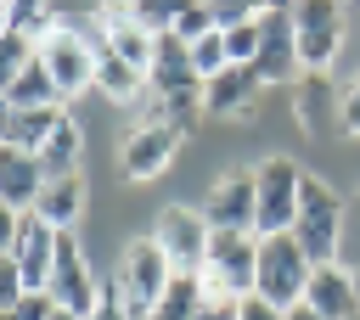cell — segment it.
I'll return each instance as SVG.
<instances>
[{
	"instance_id": "cell-1",
	"label": "cell",
	"mask_w": 360,
	"mask_h": 320,
	"mask_svg": "<svg viewBox=\"0 0 360 320\" xmlns=\"http://www.w3.org/2000/svg\"><path fill=\"white\" fill-rule=\"evenodd\" d=\"M112 286H118L124 309H129L135 320H146V314L163 303V292L174 286V269H169V258H163V247H158L152 236H135V241L118 253Z\"/></svg>"
},
{
	"instance_id": "cell-7",
	"label": "cell",
	"mask_w": 360,
	"mask_h": 320,
	"mask_svg": "<svg viewBox=\"0 0 360 320\" xmlns=\"http://www.w3.org/2000/svg\"><path fill=\"white\" fill-rule=\"evenodd\" d=\"M45 292H51V303H56L62 314H73V320H90V314H96V303H101V281L90 275L84 247H79V236H73V230L56 241V264H51Z\"/></svg>"
},
{
	"instance_id": "cell-10",
	"label": "cell",
	"mask_w": 360,
	"mask_h": 320,
	"mask_svg": "<svg viewBox=\"0 0 360 320\" xmlns=\"http://www.w3.org/2000/svg\"><path fill=\"white\" fill-rule=\"evenodd\" d=\"M180 129H169V124H146V118H135L129 124V135L118 140V174L124 180H158L174 157H180Z\"/></svg>"
},
{
	"instance_id": "cell-26",
	"label": "cell",
	"mask_w": 360,
	"mask_h": 320,
	"mask_svg": "<svg viewBox=\"0 0 360 320\" xmlns=\"http://www.w3.org/2000/svg\"><path fill=\"white\" fill-rule=\"evenodd\" d=\"M264 6H242V0H231V6H214V22H219V34H231V28H242V22H253Z\"/></svg>"
},
{
	"instance_id": "cell-3",
	"label": "cell",
	"mask_w": 360,
	"mask_h": 320,
	"mask_svg": "<svg viewBox=\"0 0 360 320\" xmlns=\"http://www.w3.org/2000/svg\"><path fill=\"white\" fill-rule=\"evenodd\" d=\"M253 180H259V241L264 236H292L298 202H304V168L287 152H270L253 168Z\"/></svg>"
},
{
	"instance_id": "cell-8",
	"label": "cell",
	"mask_w": 360,
	"mask_h": 320,
	"mask_svg": "<svg viewBox=\"0 0 360 320\" xmlns=\"http://www.w3.org/2000/svg\"><path fill=\"white\" fill-rule=\"evenodd\" d=\"M292 34H298V67L304 73H332V62L343 51V6H332V0L292 6Z\"/></svg>"
},
{
	"instance_id": "cell-6",
	"label": "cell",
	"mask_w": 360,
	"mask_h": 320,
	"mask_svg": "<svg viewBox=\"0 0 360 320\" xmlns=\"http://www.w3.org/2000/svg\"><path fill=\"white\" fill-rule=\"evenodd\" d=\"M56 241H62V230H51L39 213H6V225H0V253L22 269L28 292H45L51 264H56Z\"/></svg>"
},
{
	"instance_id": "cell-23",
	"label": "cell",
	"mask_w": 360,
	"mask_h": 320,
	"mask_svg": "<svg viewBox=\"0 0 360 320\" xmlns=\"http://www.w3.org/2000/svg\"><path fill=\"white\" fill-rule=\"evenodd\" d=\"M197 309H202V275H174V286L146 320H197Z\"/></svg>"
},
{
	"instance_id": "cell-18",
	"label": "cell",
	"mask_w": 360,
	"mask_h": 320,
	"mask_svg": "<svg viewBox=\"0 0 360 320\" xmlns=\"http://www.w3.org/2000/svg\"><path fill=\"white\" fill-rule=\"evenodd\" d=\"M0 107L6 112H34V107H62V90H56V79H51V67H45V56H34L6 90H0Z\"/></svg>"
},
{
	"instance_id": "cell-12",
	"label": "cell",
	"mask_w": 360,
	"mask_h": 320,
	"mask_svg": "<svg viewBox=\"0 0 360 320\" xmlns=\"http://www.w3.org/2000/svg\"><path fill=\"white\" fill-rule=\"evenodd\" d=\"M259 34H264V45H259V62H253V73L264 79V90H270V84H298V79H304V67H298L292 6H264V17H259Z\"/></svg>"
},
{
	"instance_id": "cell-17",
	"label": "cell",
	"mask_w": 360,
	"mask_h": 320,
	"mask_svg": "<svg viewBox=\"0 0 360 320\" xmlns=\"http://www.w3.org/2000/svg\"><path fill=\"white\" fill-rule=\"evenodd\" d=\"M68 124V112L62 107H34V112H6L0 118V146H11V152H45V140L56 135Z\"/></svg>"
},
{
	"instance_id": "cell-29",
	"label": "cell",
	"mask_w": 360,
	"mask_h": 320,
	"mask_svg": "<svg viewBox=\"0 0 360 320\" xmlns=\"http://www.w3.org/2000/svg\"><path fill=\"white\" fill-rule=\"evenodd\" d=\"M90 320H135V314L124 309V298H118V286L107 281V286H101V303H96V314H90Z\"/></svg>"
},
{
	"instance_id": "cell-2",
	"label": "cell",
	"mask_w": 360,
	"mask_h": 320,
	"mask_svg": "<svg viewBox=\"0 0 360 320\" xmlns=\"http://www.w3.org/2000/svg\"><path fill=\"white\" fill-rule=\"evenodd\" d=\"M292 241L309 253L315 269L321 264H338V247H343V202H338V191L321 174H304V202H298Z\"/></svg>"
},
{
	"instance_id": "cell-27",
	"label": "cell",
	"mask_w": 360,
	"mask_h": 320,
	"mask_svg": "<svg viewBox=\"0 0 360 320\" xmlns=\"http://www.w3.org/2000/svg\"><path fill=\"white\" fill-rule=\"evenodd\" d=\"M197 320H242V298H208V292H202Z\"/></svg>"
},
{
	"instance_id": "cell-32",
	"label": "cell",
	"mask_w": 360,
	"mask_h": 320,
	"mask_svg": "<svg viewBox=\"0 0 360 320\" xmlns=\"http://www.w3.org/2000/svg\"><path fill=\"white\" fill-rule=\"evenodd\" d=\"M56 320H73V314H62V309H56Z\"/></svg>"
},
{
	"instance_id": "cell-20",
	"label": "cell",
	"mask_w": 360,
	"mask_h": 320,
	"mask_svg": "<svg viewBox=\"0 0 360 320\" xmlns=\"http://www.w3.org/2000/svg\"><path fill=\"white\" fill-rule=\"evenodd\" d=\"M332 107H343V95H332V73H304L292 84V118H298L304 135H315Z\"/></svg>"
},
{
	"instance_id": "cell-31",
	"label": "cell",
	"mask_w": 360,
	"mask_h": 320,
	"mask_svg": "<svg viewBox=\"0 0 360 320\" xmlns=\"http://www.w3.org/2000/svg\"><path fill=\"white\" fill-rule=\"evenodd\" d=\"M287 320H321V314H315L309 303H292V309H287Z\"/></svg>"
},
{
	"instance_id": "cell-14",
	"label": "cell",
	"mask_w": 360,
	"mask_h": 320,
	"mask_svg": "<svg viewBox=\"0 0 360 320\" xmlns=\"http://www.w3.org/2000/svg\"><path fill=\"white\" fill-rule=\"evenodd\" d=\"M39 191H45V163L34 152L0 146V202H6V213H34Z\"/></svg>"
},
{
	"instance_id": "cell-24",
	"label": "cell",
	"mask_w": 360,
	"mask_h": 320,
	"mask_svg": "<svg viewBox=\"0 0 360 320\" xmlns=\"http://www.w3.org/2000/svg\"><path fill=\"white\" fill-rule=\"evenodd\" d=\"M174 34H180L186 45H197V39L219 34V22H214V6H174Z\"/></svg>"
},
{
	"instance_id": "cell-9",
	"label": "cell",
	"mask_w": 360,
	"mask_h": 320,
	"mask_svg": "<svg viewBox=\"0 0 360 320\" xmlns=\"http://www.w3.org/2000/svg\"><path fill=\"white\" fill-rule=\"evenodd\" d=\"M202 219L214 230H236V236H259V180L253 168H231L208 185L202 196Z\"/></svg>"
},
{
	"instance_id": "cell-30",
	"label": "cell",
	"mask_w": 360,
	"mask_h": 320,
	"mask_svg": "<svg viewBox=\"0 0 360 320\" xmlns=\"http://www.w3.org/2000/svg\"><path fill=\"white\" fill-rule=\"evenodd\" d=\"M242 320H287V309H276L264 298H242Z\"/></svg>"
},
{
	"instance_id": "cell-28",
	"label": "cell",
	"mask_w": 360,
	"mask_h": 320,
	"mask_svg": "<svg viewBox=\"0 0 360 320\" xmlns=\"http://www.w3.org/2000/svg\"><path fill=\"white\" fill-rule=\"evenodd\" d=\"M338 129H343V135H360V79L343 90V107H338Z\"/></svg>"
},
{
	"instance_id": "cell-25",
	"label": "cell",
	"mask_w": 360,
	"mask_h": 320,
	"mask_svg": "<svg viewBox=\"0 0 360 320\" xmlns=\"http://www.w3.org/2000/svg\"><path fill=\"white\" fill-rule=\"evenodd\" d=\"M259 17H264V11H259ZM259 17L225 34V51H231V67H253V62H259V45H264V34H259Z\"/></svg>"
},
{
	"instance_id": "cell-16",
	"label": "cell",
	"mask_w": 360,
	"mask_h": 320,
	"mask_svg": "<svg viewBox=\"0 0 360 320\" xmlns=\"http://www.w3.org/2000/svg\"><path fill=\"white\" fill-rule=\"evenodd\" d=\"M259 95H264V79H259L253 67H225L219 79L202 84L208 118H248V112L259 107Z\"/></svg>"
},
{
	"instance_id": "cell-22",
	"label": "cell",
	"mask_w": 360,
	"mask_h": 320,
	"mask_svg": "<svg viewBox=\"0 0 360 320\" xmlns=\"http://www.w3.org/2000/svg\"><path fill=\"white\" fill-rule=\"evenodd\" d=\"M79 157H84V129H79V118L68 112V124L45 140V152H39V163H45V180H73L79 174Z\"/></svg>"
},
{
	"instance_id": "cell-4",
	"label": "cell",
	"mask_w": 360,
	"mask_h": 320,
	"mask_svg": "<svg viewBox=\"0 0 360 320\" xmlns=\"http://www.w3.org/2000/svg\"><path fill=\"white\" fill-rule=\"evenodd\" d=\"M309 275H315V264H309V253H304L292 236H264V241H259L253 298H264V303H276V309H292V303H304Z\"/></svg>"
},
{
	"instance_id": "cell-5",
	"label": "cell",
	"mask_w": 360,
	"mask_h": 320,
	"mask_svg": "<svg viewBox=\"0 0 360 320\" xmlns=\"http://www.w3.org/2000/svg\"><path fill=\"white\" fill-rule=\"evenodd\" d=\"M152 241L163 247V258H169L174 275H202V269H208L214 225L202 219V208H180V202H169V208L152 219Z\"/></svg>"
},
{
	"instance_id": "cell-13",
	"label": "cell",
	"mask_w": 360,
	"mask_h": 320,
	"mask_svg": "<svg viewBox=\"0 0 360 320\" xmlns=\"http://www.w3.org/2000/svg\"><path fill=\"white\" fill-rule=\"evenodd\" d=\"M186 90H202L197 67H191V45L180 34H163L152 45V67H146V95L152 101H169V95H186Z\"/></svg>"
},
{
	"instance_id": "cell-19",
	"label": "cell",
	"mask_w": 360,
	"mask_h": 320,
	"mask_svg": "<svg viewBox=\"0 0 360 320\" xmlns=\"http://www.w3.org/2000/svg\"><path fill=\"white\" fill-rule=\"evenodd\" d=\"M96 90H101L107 101H118V107H141V101H146V73L129 67L124 56L101 51V56H96Z\"/></svg>"
},
{
	"instance_id": "cell-15",
	"label": "cell",
	"mask_w": 360,
	"mask_h": 320,
	"mask_svg": "<svg viewBox=\"0 0 360 320\" xmlns=\"http://www.w3.org/2000/svg\"><path fill=\"white\" fill-rule=\"evenodd\" d=\"M304 303H309L321 320H360V281H354L343 264H321V269L309 275Z\"/></svg>"
},
{
	"instance_id": "cell-21",
	"label": "cell",
	"mask_w": 360,
	"mask_h": 320,
	"mask_svg": "<svg viewBox=\"0 0 360 320\" xmlns=\"http://www.w3.org/2000/svg\"><path fill=\"white\" fill-rule=\"evenodd\" d=\"M51 230H73L79 225V213H84V180L73 174V180H45V191H39V208H34Z\"/></svg>"
},
{
	"instance_id": "cell-11",
	"label": "cell",
	"mask_w": 360,
	"mask_h": 320,
	"mask_svg": "<svg viewBox=\"0 0 360 320\" xmlns=\"http://www.w3.org/2000/svg\"><path fill=\"white\" fill-rule=\"evenodd\" d=\"M39 56H45V67H51V79H56L62 95H79V90L96 84V45H90V34L79 22L62 17V28L39 45Z\"/></svg>"
}]
</instances>
